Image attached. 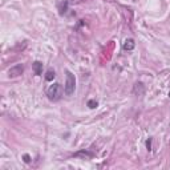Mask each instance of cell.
I'll return each mask as SVG.
<instances>
[{
    "label": "cell",
    "instance_id": "2",
    "mask_svg": "<svg viewBox=\"0 0 170 170\" xmlns=\"http://www.w3.org/2000/svg\"><path fill=\"white\" fill-rule=\"evenodd\" d=\"M66 79H65V85H64V93L65 96H72L76 89V77L71 71H66Z\"/></svg>",
    "mask_w": 170,
    "mask_h": 170
},
{
    "label": "cell",
    "instance_id": "4",
    "mask_svg": "<svg viewBox=\"0 0 170 170\" xmlns=\"http://www.w3.org/2000/svg\"><path fill=\"white\" fill-rule=\"evenodd\" d=\"M32 69H33L36 76H41L42 74V63L41 61H35V63L32 64Z\"/></svg>",
    "mask_w": 170,
    "mask_h": 170
},
{
    "label": "cell",
    "instance_id": "8",
    "mask_svg": "<svg viewBox=\"0 0 170 170\" xmlns=\"http://www.w3.org/2000/svg\"><path fill=\"white\" fill-rule=\"evenodd\" d=\"M80 156H84V157H86V158H90V157H92V153L82 150V151H79V153L74 154V157H80Z\"/></svg>",
    "mask_w": 170,
    "mask_h": 170
},
{
    "label": "cell",
    "instance_id": "5",
    "mask_svg": "<svg viewBox=\"0 0 170 170\" xmlns=\"http://www.w3.org/2000/svg\"><path fill=\"white\" fill-rule=\"evenodd\" d=\"M135 47V42L133 39H126L124 41V45H122V48H124V50H133Z\"/></svg>",
    "mask_w": 170,
    "mask_h": 170
},
{
    "label": "cell",
    "instance_id": "9",
    "mask_svg": "<svg viewBox=\"0 0 170 170\" xmlns=\"http://www.w3.org/2000/svg\"><path fill=\"white\" fill-rule=\"evenodd\" d=\"M86 105L89 106L90 109H94L96 106L98 105V104H97V101H96V100H89V101H88V104H86Z\"/></svg>",
    "mask_w": 170,
    "mask_h": 170
},
{
    "label": "cell",
    "instance_id": "10",
    "mask_svg": "<svg viewBox=\"0 0 170 170\" xmlns=\"http://www.w3.org/2000/svg\"><path fill=\"white\" fill-rule=\"evenodd\" d=\"M23 159H24V162H25V164H29V162H31V157H29V154H24Z\"/></svg>",
    "mask_w": 170,
    "mask_h": 170
},
{
    "label": "cell",
    "instance_id": "3",
    "mask_svg": "<svg viewBox=\"0 0 170 170\" xmlns=\"http://www.w3.org/2000/svg\"><path fill=\"white\" fill-rule=\"evenodd\" d=\"M23 72H24L23 64H16L15 66H12V68L9 69L8 76L9 77H17V76H20V74H23Z\"/></svg>",
    "mask_w": 170,
    "mask_h": 170
},
{
    "label": "cell",
    "instance_id": "11",
    "mask_svg": "<svg viewBox=\"0 0 170 170\" xmlns=\"http://www.w3.org/2000/svg\"><path fill=\"white\" fill-rule=\"evenodd\" d=\"M146 148H148V150H149V151L151 150V138H149V140L146 141Z\"/></svg>",
    "mask_w": 170,
    "mask_h": 170
},
{
    "label": "cell",
    "instance_id": "7",
    "mask_svg": "<svg viewBox=\"0 0 170 170\" xmlns=\"http://www.w3.org/2000/svg\"><path fill=\"white\" fill-rule=\"evenodd\" d=\"M66 9H68V1H66V0L58 4V11H60L61 15H64V13L66 12Z\"/></svg>",
    "mask_w": 170,
    "mask_h": 170
},
{
    "label": "cell",
    "instance_id": "1",
    "mask_svg": "<svg viewBox=\"0 0 170 170\" xmlns=\"http://www.w3.org/2000/svg\"><path fill=\"white\" fill-rule=\"evenodd\" d=\"M63 94H64V88H63V85L58 84V82L52 84L47 90V97H48V100L52 101V102L60 101Z\"/></svg>",
    "mask_w": 170,
    "mask_h": 170
},
{
    "label": "cell",
    "instance_id": "6",
    "mask_svg": "<svg viewBox=\"0 0 170 170\" xmlns=\"http://www.w3.org/2000/svg\"><path fill=\"white\" fill-rule=\"evenodd\" d=\"M55 77H56L55 71H53V69H48L47 73H45V80H47V81H53Z\"/></svg>",
    "mask_w": 170,
    "mask_h": 170
}]
</instances>
